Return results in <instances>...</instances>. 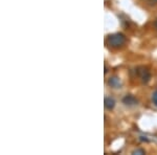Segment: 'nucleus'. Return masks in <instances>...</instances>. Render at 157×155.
Segmentation results:
<instances>
[{"label":"nucleus","instance_id":"nucleus-5","mask_svg":"<svg viewBox=\"0 0 157 155\" xmlns=\"http://www.w3.org/2000/svg\"><path fill=\"white\" fill-rule=\"evenodd\" d=\"M104 103H105V107L107 108L108 110L113 109V108H114V106H115V101L113 100L112 98H106Z\"/></svg>","mask_w":157,"mask_h":155},{"label":"nucleus","instance_id":"nucleus-1","mask_svg":"<svg viewBox=\"0 0 157 155\" xmlns=\"http://www.w3.org/2000/svg\"><path fill=\"white\" fill-rule=\"evenodd\" d=\"M126 42V37L123 34H113L110 35L107 39V43L110 47L117 48L124 45Z\"/></svg>","mask_w":157,"mask_h":155},{"label":"nucleus","instance_id":"nucleus-8","mask_svg":"<svg viewBox=\"0 0 157 155\" xmlns=\"http://www.w3.org/2000/svg\"><path fill=\"white\" fill-rule=\"evenodd\" d=\"M148 2L150 4H156L157 3V0H148Z\"/></svg>","mask_w":157,"mask_h":155},{"label":"nucleus","instance_id":"nucleus-9","mask_svg":"<svg viewBox=\"0 0 157 155\" xmlns=\"http://www.w3.org/2000/svg\"><path fill=\"white\" fill-rule=\"evenodd\" d=\"M154 25H155V27H156V29H157V19H156V21H155V23H154Z\"/></svg>","mask_w":157,"mask_h":155},{"label":"nucleus","instance_id":"nucleus-2","mask_svg":"<svg viewBox=\"0 0 157 155\" xmlns=\"http://www.w3.org/2000/svg\"><path fill=\"white\" fill-rule=\"evenodd\" d=\"M137 73H138L139 78H140V80L143 83H148L149 81H150L151 75H150V72H149L147 68H144V67L138 68Z\"/></svg>","mask_w":157,"mask_h":155},{"label":"nucleus","instance_id":"nucleus-7","mask_svg":"<svg viewBox=\"0 0 157 155\" xmlns=\"http://www.w3.org/2000/svg\"><path fill=\"white\" fill-rule=\"evenodd\" d=\"M133 154H145V151L144 150H135V151L133 152Z\"/></svg>","mask_w":157,"mask_h":155},{"label":"nucleus","instance_id":"nucleus-3","mask_svg":"<svg viewBox=\"0 0 157 155\" xmlns=\"http://www.w3.org/2000/svg\"><path fill=\"white\" fill-rule=\"evenodd\" d=\"M123 102L125 105L127 106H135L137 105V100H136L135 96L129 95H126L125 98L123 99Z\"/></svg>","mask_w":157,"mask_h":155},{"label":"nucleus","instance_id":"nucleus-4","mask_svg":"<svg viewBox=\"0 0 157 155\" xmlns=\"http://www.w3.org/2000/svg\"><path fill=\"white\" fill-rule=\"evenodd\" d=\"M108 84L113 88H120L121 87V81H120V79L116 78V77H113V78L109 79Z\"/></svg>","mask_w":157,"mask_h":155},{"label":"nucleus","instance_id":"nucleus-6","mask_svg":"<svg viewBox=\"0 0 157 155\" xmlns=\"http://www.w3.org/2000/svg\"><path fill=\"white\" fill-rule=\"evenodd\" d=\"M152 99H153V103L155 104V106H157V90L153 93V96H152Z\"/></svg>","mask_w":157,"mask_h":155}]
</instances>
